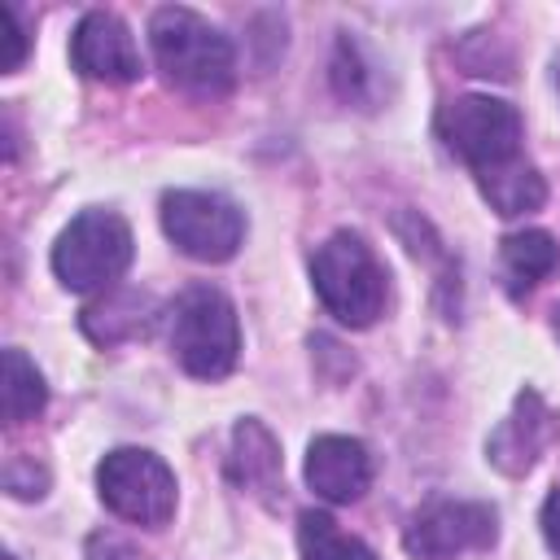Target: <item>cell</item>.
<instances>
[{
  "instance_id": "3957f363",
  "label": "cell",
  "mask_w": 560,
  "mask_h": 560,
  "mask_svg": "<svg viewBox=\"0 0 560 560\" xmlns=\"http://www.w3.org/2000/svg\"><path fill=\"white\" fill-rule=\"evenodd\" d=\"M171 354L179 359L184 372H192L201 381H219L236 368L241 324H236L232 302L219 289L192 284L179 293V302L171 311Z\"/></svg>"
},
{
  "instance_id": "7a4b0ae2",
  "label": "cell",
  "mask_w": 560,
  "mask_h": 560,
  "mask_svg": "<svg viewBox=\"0 0 560 560\" xmlns=\"http://www.w3.org/2000/svg\"><path fill=\"white\" fill-rule=\"evenodd\" d=\"M311 280L346 328H368L385 311V267L359 232H332L311 258Z\"/></svg>"
},
{
  "instance_id": "2e32d148",
  "label": "cell",
  "mask_w": 560,
  "mask_h": 560,
  "mask_svg": "<svg viewBox=\"0 0 560 560\" xmlns=\"http://www.w3.org/2000/svg\"><path fill=\"white\" fill-rule=\"evenodd\" d=\"M298 547H302V560H376L372 547L359 542L354 534L337 529V521L328 512L298 516Z\"/></svg>"
},
{
  "instance_id": "4fadbf2b",
  "label": "cell",
  "mask_w": 560,
  "mask_h": 560,
  "mask_svg": "<svg viewBox=\"0 0 560 560\" xmlns=\"http://www.w3.org/2000/svg\"><path fill=\"white\" fill-rule=\"evenodd\" d=\"M153 319V302L136 289H118L109 293L105 302H92L83 311V332L96 341V346H114V341H127V337H140Z\"/></svg>"
},
{
  "instance_id": "ba28073f",
  "label": "cell",
  "mask_w": 560,
  "mask_h": 560,
  "mask_svg": "<svg viewBox=\"0 0 560 560\" xmlns=\"http://www.w3.org/2000/svg\"><path fill=\"white\" fill-rule=\"evenodd\" d=\"M494 534H499L494 508L468 499H433L411 516L402 547L411 560H459L464 551L490 547Z\"/></svg>"
},
{
  "instance_id": "603a6c76",
  "label": "cell",
  "mask_w": 560,
  "mask_h": 560,
  "mask_svg": "<svg viewBox=\"0 0 560 560\" xmlns=\"http://www.w3.org/2000/svg\"><path fill=\"white\" fill-rule=\"evenodd\" d=\"M4 560H18V556H4Z\"/></svg>"
},
{
  "instance_id": "d6986e66",
  "label": "cell",
  "mask_w": 560,
  "mask_h": 560,
  "mask_svg": "<svg viewBox=\"0 0 560 560\" xmlns=\"http://www.w3.org/2000/svg\"><path fill=\"white\" fill-rule=\"evenodd\" d=\"M4 486L13 499H31V494H44V468H35L31 459H13L9 472H4Z\"/></svg>"
},
{
  "instance_id": "8fae6325",
  "label": "cell",
  "mask_w": 560,
  "mask_h": 560,
  "mask_svg": "<svg viewBox=\"0 0 560 560\" xmlns=\"http://www.w3.org/2000/svg\"><path fill=\"white\" fill-rule=\"evenodd\" d=\"M551 438H556V416L542 407V398L534 389H525L516 398V411L494 429V438H490L486 451H490V459L503 472H525Z\"/></svg>"
},
{
  "instance_id": "52a82bcc",
  "label": "cell",
  "mask_w": 560,
  "mask_h": 560,
  "mask_svg": "<svg viewBox=\"0 0 560 560\" xmlns=\"http://www.w3.org/2000/svg\"><path fill=\"white\" fill-rule=\"evenodd\" d=\"M162 228L175 241V249H184L197 262H223L241 249L245 236V214L219 197V192H192V188H175L162 197Z\"/></svg>"
},
{
  "instance_id": "8992f818",
  "label": "cell",
  "mask_w": 560,
  "mask_h": 560,
  "mask_svg": "<svg viewBox=\"0 0 560 560\" xmlns=\"http://www.w3.org/2000/svg\"><path fill=\"white\" fill-rule=\"evenodd\" d=\"M96 486L105 508L131 525L162 529L175 516V472L153 451H136V446L109 451L96 468Z\"/></svg>"
},
{
  "instance_id": "7402d4cb",
  "label": "cell",
  "mask_w": 560,
  "mask_h": 560,
  "mask_svg": "<svg viewBox=\"0 0 560 560\" xmlns=\"http://www.w3.org/2000/svg\"><path fill=\"white\" fill-rule=\"evenodd\" d=\"M556 332H560V306H556Z\"/></svg>"
},
{
  "instance_id": "9a60e30c",
  "label": "cell",
  "mask_w": 560,
  "mask_h": 560,
  "mask_svg": "<svg viewBox=\"0 0 560 560\" xmlns=\"http://www.w3.org/2000/svg\"><path fill=\"white\" fill-rule=\"evenodd\" d=\"M556 267H560V245L551 241V232L525 228V232L503 236V271L512 280V289H534Z\"/></svg>"
},
{
  "instance_id": "ac0fdd59",
  "label": "cell",
  "mask_w": 560,
  "mask_h": 560,
  "mask_svg": "<svg viewBox=\"0 0 560 560\" xmlns=\"http://www.w3.org/2000/svg\"><path fill=\"white\" fill-rule=\"evenodd\" d=\"M0 18H4V57H0V70L9 74L26 57V26H22V18H18L13 4H0Z\"/></svg>"
},
{
  "instance_id": "9c48e42d",
  "label": "cell",
  "mask_w": 560,
  "mask_h": 560,
  "mask_svg": "<svg viewBox=\"0 0 560 560\" xmlns=\"http://www.w3.org/2000/svg\"><path fill=\"white\" fill-rule=\"evenodd\" d=\"M70 61L79 74L101 79V83H131L144 70L127 22L118 13H105V9L83 13V22L70 35Z\"/></svg>"
},
{
  "instance_id": "7c38bea8",
  "label": "cell",
  "mask_w": 560,
  "mask_h": 560,
  "mask_svg": "<svg viewBox=\"0 0 560 560\" xmlns=\"http://www.w3.org/2000/svg\"><path fill=\"white\" fill-rule=\"evenodd\" d=\"M228 472L245 490H258V494L276 490V481H280V446H276V438L258 420H241L236 424Z\"/></svg>"
},
{
  "instance_id": "ffe728a7",
  "label": "cell",
  "mask_w": 560,
  "mask_h": 560,
  "mask_svg": "<svg viewBox=\"0 0 560 560\" xmlns=\"http://www.w3.org/2000/svg\"><path fill=\"white\" fill-rule=\"evenodd\" d=\"M88 560H140L131 542L114 538V534H92L88 538Z\"/></svg>"
},
{
  "instance_id": "277c9868",
  "label": "cell",
  "mask_w": 560,
  "mask_h": 560,
  "mask_svg": "<svg viewBox=\"0 0 560 560\" xmlns=\"http://www.w3.org/2000/svg\"><path fill=\"white\" fill-rule=\"evenodd\" d=\"M127 262H131V228L114 210H83L52 245V271L74 293L118 280Z\"/></svg>"
},
{
  "instance_id": "e0dca14e",
  "label": "cell",
  "mask_w": 560,
  "mask_h": 560,
  "mask_svg": "<svg viewBox=\"0 0 560 560\" xmlns=\"http://www.w3.org/2000/svg\"><path fill=\"white\" fill-rule=\"evenodd\" d=\"M0 398H4V420L9 424H26L31 416L44 411V376L39 368L22 354V350H4V385H0Z\"/></svg>"
},
{
  "instance_id": "30bf717a",
  "label": "cell",
  "mask_w": 560,
  "mask_h": 560,
  "mask_svg": "<svg viewBox=\"0 0 560 560\" xmlns=\"http://www.w3.org/2000/svg\"><path fill=\"white\" fill-rule=\"evenodd\" d=\"M372 481V455L359 438L324 433L306 446V486L328 503H354Z\"/></svg>"
},
{
  "instance_id": "6da1fadb",
  "label": "cell",
  "mask_w": 560,
  "mask_h": 560,
  "mask_svg": "<svg viewBox=\"0 0 560 560\" xmlns=\"http://www.w3.org/2000/svg\"><path fill=\"white\" fill-rule=\"evenodd\" d=\"M158 70L188 96H223L236 83V52L219 26L184 4H166L149 22Z\"/></svg>"
},
{
  "instance_id": "5bb4252c",
  "label": "cell",
  "mask_w": 560,
  "mask_h": 560,
  "mask_svg": "<svg viewBox=\"0 0 560 560\" xmlns=\"http://www.w3.org/2000/svg\"><path fill=\"white\" fill-rule=\"evenodd\" d=\"M477 184H481V197H486L499 214H529V210H538L542 197H547L542 175H538L525 158H512V162H503V166H494V171H481Z\"/></svg>"
},
{
  "instance_id": "5b68a950",
  "label": "cell",
  "mask_w": 560,
  "mask_h": 560,
  "mask_svg": "<svg viewBox=\"0 0 560 560\" xmlns=\"http://www.w3.org/2000/svg\"><path fill=\"white\" fill-rule=\"evenodd\" d=\"M442 144L472 166V175L521 158V114L499 96H459L438 114Z\"/></svg>"
},
{
  "instance_id": "44dd1931",
  "label": "cell",
  "mask_w": 560,
  "mask_h": 560,
  "mask_svg": "<svg viewBox=\"0 0 560 560\" xmlns=\"http://www.w3.org/2000/svg\"><path fill=\"white\" fill-rule=\"evenodd\" d=\"M542 538H547L551 556L560 560V490H551L542 503Z\"/></svg>"
}]
</instances>
